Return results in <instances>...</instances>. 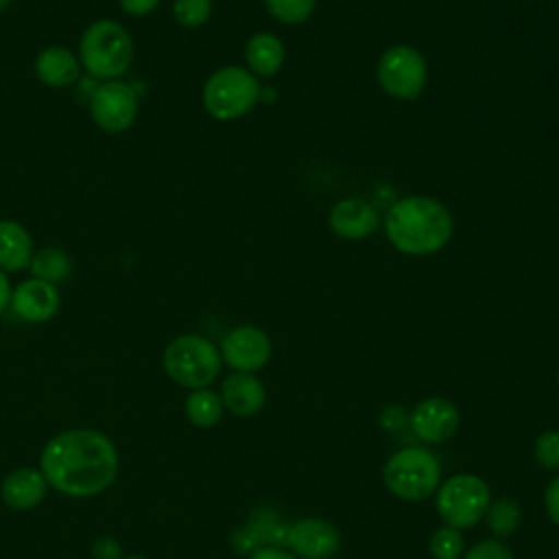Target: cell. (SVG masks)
Segmentation results:
<instances>
[{"instance_id": "obj_1", "label": "cell", "mask_w": 559, "mask_h": 559, "mask_svg": "<svg viewBox=\"0 0 559 559\" xmlns=\"http://www.w3.org/2000/svg\"><path fill=\"white\" fill-rule=\"evenodd\" d=\"M120 456L114 441L92 428H70L46 441L39 469L50 489L68 498L103 493L118 474Z\"/></svg>"}, {"instance_id": "obj_2", "label": "cell", "mask_w": 559, "mask_h": 559, "mask_svg": "<svg viewBox=\"0 0 559 559\" xmlns=\"http://www.w3.org/2000/svg\"><path fill=\"white\" fill-rule=\"evenodd\" d=\"M384 229L397 251L408 255H430L448 245L454 221L441 201L413 194L389 207Z\"/></svg>"}, {"instance_id": "obj_3", "label": "cell", "mask_w": 559, "mask_h": 559, "mask_svg": "<svg viewBox=\"0 0 559 559\" xmlns=\"http://www.w3.org/2000/svg\"><path fill=\"white\" fill-rule=\"evenodd\" d=\"M133 59V39L129 31L116 20L92 22L79 44L81 68L94 79L114 81L122 76Z\"/></svg>"}, {"instance_id": "obj_4", "label": "cell", "mask_w": 559, "mask_h": 559, "mask_svg": "<svg viewBox=\"0 0 559 559\" xmlns=\"http://www.w3.org/2000/svg\"><path fill=\"white\" fill-rule=\"evenodd\" d=\"M166 376L183 389L210 386L223 367L218 347L201 334H181L173 338L162 356Z\"/></svg>"}, {"instance_id": "obj_5", "label": "cell", "mask_w": 559, "mask_h": 559, "mask_svg": "<svg viewBox=\"0 0 559 559\" xmlns=\"http://www.w3.org/2000/svg\"><path fill=\"white\" fill-rule=\"evenodd\" d=\"M260 98V81L245 68L225 66L210 74L201 100L216 120H236L253 109Z\"/></svg>"}, {"instance_id": "obj_6", "label": "cell", "mask_w": 559, "mask_h": 559, "mask_svg": "<svg viewBox=\"0 0 559 559\" xmlns=\"http://www.w3.org/2000/svg\"><path fill=\"white\" fill-rule=\"evenodd\" d=\"M386 489L402 500H426L441 485L439 461L424 448H404L389 456L382 469Z\"/></svg>"}, {"instance_id": "obj_7", "label": "cell", "mask_w": 559, "mask_h": 559, "mask_svg": "<svg viewBox=\"0 0 559 559\" xmlns=\"http://www.w3.org/2000/svg\"><path fill=\"white\" fill-rule=\"evenodd\" d=\"M491 502L489 485L474 474H454L437 487V511L448 526L472 528Z\"/></svg>"}, {"instance_id": "obj_8", "label": "cell", "mask_w": 559, "mask_h": 559, "mask_svg": "<svg viewBox=\"0 0 559 559\" xmlns=\"http://www.w3.org/2000/svg\"><path fill=\"white\" fill-rule=\"evenodd\" d=\"M376 74L380 87L389 96L397 100H413L426 87L428 66L417 48L408 44H397L382 52Z\"/></svg>"}, {"instance_id": "obj_9", "label": "cell", "mask_w": 559, "mask_h": 559, "mask_svg": "<svg viewBox=\"0 0 559 559\" xmlns=\"http://www.w3.org/2000/svg\"><path fill=\"white\" fill-rule=\"evenodd\" d=\"M92 120L107 133L127 131L138 116V94L124 81H103L90 96Z\"/></svg>"}, {"instance_id": "obj_10", "label": "cell", "mask_w": 559, "mask_h": 559, "mask_svg": "<svg viewBox=\"0 0 559 559\" xmlns=\"http://www.w3.org/2000/svg\"><path fill=\"white\" fill-rule=\"evenodd\" d=\"M218 352L223 362H227L234 371L253 373L269 362L273 345L264 330L255 325H236L223 334Z\"/></svg>"}, {"instance_id": "obj_11", "label": "cell", "mask_w": 559, "mask_h": 559, "mask_svg": "<svg viewBox=\"0 0 559 559\" xmlns=\"http://www.w3.org/2000/svg\"><path fill=\"white\" fill-rule=\"evenodd\" d=\"M284 548L297 559H332L341 548L336 526L323 518H301L286 524Z\"/></svg>"}, {"instance_id": "obj_12", "label": "cell", "mask_w": 559, "mask_h": 559, "mask_svg": "<svg viewBox=\"0 0 559 559\" xmlns=\"http://www.w3.org/2000/svg\"><path fill=\"white\" fill-rule=\"evenodd\" d=\"M408 426L426 443H441L459 428V411L445 397H426L408 413Z\"/></svg>"}, {"instance_id": "obj_13", "label": "cell", "mask_w": 559, "mask_h": 559, "mask_svg": "<svg viewBox=\"0 0 559 559\" xmlns=\"http://www.w3.org/2000/svg\"><path fill=\"white\" fill-rule=\"evenodd\" d=\"M9 306L13 308V312L20 319H24L28 323H44V321H50L59 312L61 297H59V290L55 288V284L31 277V280L20 282L11 290Z\"/></svg>"}, {"instance_id": "obj_14", "label": "cell", "mask_w": 559, "mask_h": 559, "mask_svg": "<svg viewBox=\"0 0 559 559\" xmlns=\"http://www.w3.org/2000/svg\"><path fill=\"white\" fill-rule=\"evenodd\" d=\"M328 223H330V229L338 238L362 240L378 229L380 216H378V210L369 201L347 197V199H341L338 203H334V207L330 210Z\"/></svg>"}, {"instance_id": "obj_15", "label": "cell", "mask_w": 559, "mask_h": 559, "mask_svg": "<svg viewBox=\"0 0 559 559\" xmlns=\"http://www.w3.org/2000/svg\"><path fill=\"white\" fill-rule=\"evenodd\" d=\"M50 485L41 469L17 467L0 483V498L13 511H31L44 502Z\"/></svg>"}, {"instance_id": "obj_16", "label": "cell", "mask_w": 559, "mask_h": 559, "mask_svg": "<svg viewBox=\"0 0 559 559\" xmlns=\"http://www.w3.org/2000/svg\"><path fill=\"white\" fill-rule=\"evenodd\" d=\"M221 402L229 413L238 417H251L264 406L266 391L253 373L234 371L221 384Z\"/></svg>"}, {"instance_id": "obj_17", "label": "cell", "mask_w": 559, "mask_h": 559, "mask_svg": "<svg viewBox=\"0 0 559 559\" xmlns=\"http://www.w3.org/2000/svg\"><path fill=\"white\" fill-rule=\"evenodd\" d=\"M35 74L48 87H68L79 81L81 61L63 46H48L35 59Z\"/></svg>"}, {"instance_id": "obj_18", "label": "cell", "mask_w": 559, "mask_h": 559, "mask_svg": "<svg viewBox=\"0 0 559 559\" xmlns=\"http://www.w3.org/2000/svg\"><path fill=\"white\" fill-rule=\"evenodd\" d=\"M33 258V240L17 221H0V271L15 273L28 269Z\"/></svg>"}, {"instance_id": "obj_19", "label": "cell", "mask_w": 559, "mask_h": 559, "mask_svg": "<svg viewBox=\"0 0 559 559\" xmlns=\"http://www.w3.org/2000/svg\"><path fill=\"white\" fill-rule=\"evenodd\" d=\"M284 44L273 33H258L245 46V61L253 76H273L284 66Z\"/></svg>"}, {"instance_id": "obj_20", "label": "cell", "mask_w": 559, "mask_h": 559, "mask_svg": "<svg viewBox=\"0 0 559 559\" xmlns=\"http://www.w3.org/2000/svg\"><path fill=\"white\" fill-rule=\"evenodd\" d=\"M223 402L221 395L214 393L212 389H194L190 391V395L186 397L183 411L186 417L192 426L197 428H212L218 424V419L223 417Z\"/></svg>"}, {"instance_id": "obj_21", "label": "cell", "mask_w": 559, "mask_h": 559, "mask_svg": "<svg viewBox=\"0 0 559 559\" xmlns=\"http://www.w3.org/2000/svg\"><path fill=\"white\" fill-rule=\"evenodd\" d=\"M28 269L35 280H44L48 284H61L70 277L72 262L63 249L46 247V249H39L37 253H33Z\"/></svg>"}, {"instance_id": "obj_22", "label": "cell", "mask_w": 559, "mask_h": 559, "mask_svg": "<svg viewBox=\"0 0 559 559\" xmlns=\"http://www.w3.org/2000/svg\"><path fill=\"white\" fill-rule=\"evenodd\" d=\"M485 520H487L489 531L496 535V539H500V537L513 535L520 528L522 511L515 500L498 498V500L489 502V507L485 511Z\"/></svg>"}, {"instance_id": "obj_23", "label": "cell", "mask_w": 559, "mask_h": 559, "mask_svg": "<svg viewBox=\"0 0 559 559\" xmlns=\"http://www.w3.org/2000/svg\"><path fill=\"white\" fill-rule=\"evenodd\" d=\"M463 548H465V539L461 531L448 524L437 528L428 542V550L432 559H459L463 555Z\"/></svg>"}, {"instance_id": "obj_24", "label": "cell", "mask_w": 559, "mask_h": 559, "mask_svg": "<svg viewBox=\"0 0 559 559\" xmlns=\"http://www.w3.org/2000/svg\"><path fill=\"white\" fill-rule=\"evenodd\" d=\"M264 7L284 24H301L314 13L317 0H264Z\"/></svg>"}, {"instance_id": "obj_25", "label": "cell", "mask_w": 559, "mask_h": 559, "mask_svg": "<svg viewBox=\"0 0 559 559\" xmlns=\"http://www.w3.org/2000/svg\"><path fill=\"white\" fill-rule=\"evenodd\" d=\"M212 15V0H173V17L183 28H201Z\"/></svg>"}, {"instance_id": "obj_26", "label": "cell", "mask_w": 559, "mask_h": 559, "mask_svg": "<svg viewBox=\"0 0 559 559\" xmlns=\"http://www.w3.org/2000/svg\"><path fill=\"white\" fill-rule=\"evenodd\" d=\"M535 461L550 472H559V430H544L533 443Z\"/></svg>"}, {"instance_id": "obj_27", "label": "cell", "mask_w": 559, "mask_h": 559, "mask_svg": "<svg viewBox=\"0 0 559 559\" xmlns=\"http://www.w3.org/2000/svg\"><path fill=\"white\" fill-rule=\"evenodd\" d=\"M463 559H513V552L498 539H483L474 544Z\"/></svg>"}, {"instance_id": "obj_28", "label": "cell", "mask_w": 559, "mask_h": 559, "mask_svg": "<svg viewBox=\"0 0 559 559\" xmlns=\"http://www.w3.org/2000/svg\"><path fill=\"white\" fill-rule=\"evenodd\" d=\"M378 424L382 430L386 432H397L404 426H408V413L402 406H386L380 415H378Z\"/></svg>"}, {"instance_id": "obj_29", "label": "cell", "mask_w": 559, "mask_h": 559, "mask_svg": "<svg viewBox=\"0 0 559 559\" xmlns=\"http://www.w3.org/2000/svg\"><path fill=\"white\" fill-rule=\"evenodd\" d=\"M544 507L552 524L559 526V476H555L544 491Z\"/></svg>"}, {"instance_id": "obj_30", "label": "cell", "mask_w": 559, "mask_h": 559, "mask_svg": "<svg viewBox=\"0 0 559 559\" xmlns=\"http://www.w3.org/2000/svg\"><path fill=\"white\" fill-rule=\"evenodd\" d=\"M94 559H122V548L114 537H98L92 548Z\"/></svg>"}, {"instance_id": "obj_31", "label": "cell", "mask_w": 559, "mask_h": 559, "mask_svg": "<svg viewBox=\"0 0 559 559\" xmlns=\"http://www.w3.org/2000/svg\"><path fill=\"white\" fill-rule=\"evenodd\" d=\"M118 2L129 15L140 17V15H148L151 11H155L162 0H118Z\"/></svg>"}, {"instance_id": "obj_32", "label": "cell", "mask_w": 559, "mask_h": 559, "mask_svg": "<svg viewBox=\"0 0 559 559\" xmlns=\"http://www.w3.org/2000/svg\"><path fill=\"white\" fill-rule=\"evenodd\" d=\"M249 559H297V557L290 550H284L277 546H264V548L251 552Z\"/></svg>"}, {"instance_id": "obj_33", "label": "cell", "mask_w": 559, "mask_h": 559, "mask_svg": "<svg viewBox=\"0 0 559 559\" xmlns=\"http://www.w3.org/2000/svg\"><path fill=\"white\" fill-rule=\"evenodd\" d=\"M11 284H9V277H7V273L4 271H0V312L9 306V301H11Z\"/></svg>"}, {"instance_id": "obj_34", "label": "cell", "mask_w": 559, "mask_h": 559, "mask_svg": "<svg viewBox=\"0 0 559 559\" xmlns=\"http://www.w3.org/2000/svg\"><path fill=\"white\" fill-rule=\"evenodd\" d=\"M122 559H148V557H144V555H124Z\"/></svg>"}, {"instance_id": "obj_35", "label": "cell", "mask_w": 559, "mask_h": 559, "mask_svg": "<svg viewBox=\"0 0 559 559\" xmlns=\"http://www.w3.org/2000/svg\"><path fill=\"white\" fill-rule=\"evenodd\" d=\"M9 2H11V0H0V11H2V9H4Z\"/></svg>"}, {"instance_id": "obj_36", "label": "cell", "mask_w": 559, "mask_h": 559, "mask_svg": "<svg viewBox=\"0 0 559 559\" xmlns=\"http://www.w3.org/2000/svg\"><path fill=\"white\" fill-rule=\"evenodd\" d=\"M557 384H559V371H557Z\"/></svg>"}]
</instances>
